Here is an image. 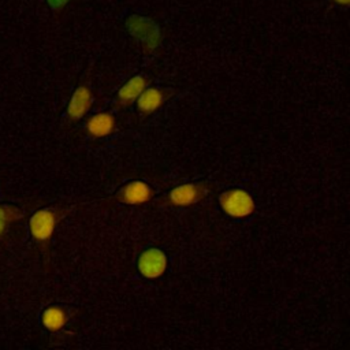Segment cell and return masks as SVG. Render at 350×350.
Here are the masks:
<instances>
[{"mask_svg":"<svg viewBox=\"0 0 350 350\" xmlns=\"http://www.w3.org/2000/svg\"><path fill=\"white\" fill-rule=\"evenodd\" d=\"M129 33L138 40L146 52H153L160 44L159 26L146 16L133 15L126 21Z\"/></svg>","mask_w":350,"mask_h":350,"instance_id":"obj_1","label":"cell"},{"mask_svg":"<svg viewBox=\"0 0 350 350\" xmlns=\"http://www.w3.org/2000/svg\"><path fill=\"white\" fill-rule=\"evenodd\" d=\"M219 201L223 211L231 217H246L256 209L252 194L243 189H230L221 193Z\"/></svg>","mask_w":350,"mask_h":350,"instance_id":"obj_2","label":"cell"},{"mask_svg":"<svg viewBox=\"0 0 350 350\" xmlns=\"http://www.w3.org/2000/svg\"><path fill=\"white\" fill-rule=\"evenodd\" d=\"M208 191L206 183H185L170 191L168 202L172 206H190L202 201Z\"/></svg>","mask_w":350,"mask_h":350,"instance_id":"obj_3","label":"cell"},{"mask_svg":"<svg viewBox=\"0 0 350 350\" xmlns=\"http://www.w3.org/2000/svg\"><path fill=\"white\" fill-rule=\"evenodd\" d=\"M60 217L62 216L52 209H42L36 212L29 223L33 238L38 242L49 241Z\"/></svg>","mask_w":350,"mask_h":350,"instance_id":"obj_4","label":"cell"},{"mask_svg":"<svg viewBox=\"0 0 350 350\" xmlns=\"http://www.w3.org/2000/svg\"><path fill=\"white\" fill-rule=\"evenodd\" d=\"M167 269V256L160 249L152 247L145 252L138 258V271L144 278L156 279L164 273Z\"/></svg>","mask_w":350,"mask_h":350,"instance_id":"obj_5","label":"cell"},{"mask_svg":"<svg viewBox=\"0 0 350 350\" xmlns=\"http://www.w3.org/2000/svg\"><path fill=\"white\" fill-rule=\"evenodd\" d=\"M153 189L141 180H133L123 186L115 196L118 202L126 205H141L146 204L153 198Z\"/></svg>","mask_w":350,"mask_h":350,"instance_id":"obj_6","label":"cell"},{"mask_svg":"<svg viewBox=\"0 0 350 350\" xmlns=\"http://www.w3.org/2000/svg\"><path fill=\"white\" fill-rule=\"evenodd\" d=\"M168 93L156 89V88H145L142 93L138 96L137 101V109L141 116H148L157 111L163 103L167 100Z\"/></svg>","mask_w":350,"mask_h":350,"instance_id":"obj_7","label":"cell"},{"mask_svg":"<svg viewBox=\"0 0 350 350\" xmlns=\"http://www.w3.org/2000/svg\"><path fill=\"white\" fill-rule=\"evenodd\" d=\"M116 129V120L111 113L100 112L90 116L86 122V133L93 138H103L112 134Z\"/></svg>","mask_w":350,"mask_h":350,"instance_id":"obj_8","label":"cell"},{"mask_svg":"<svg viewBox=\"0 0 350 350\" xmlns=\"http://www.w3.org/2000/svg\"><path fill=\"white\" fill-rule=\"evenodd\" d=\"M93 94L89 88L79 86L71 96V100L67 107V113L71 119H81L92 107Z\"/></svg>","mask_w":350,"mask_h":350,"instance_id":"obj_9","label":"cell"},{"mask_svg":"<svg viewBox=\"0 0 350 350\" xmlns=\"http://www.w3.org/2000/svg\"><path fill=\"white\" fill-rule=\"evenodd\" d=\"M148 78L144 75H135L129 79L118 92V103L120 105H130L133 104L142 90L148 86Z\"/></svg>","mask_w":350,"mask_h":350,"instance_id":"obj_10","label":"cell"},{"mask_svg":"<svg viewBox=\"0 0 350 350\" xmlns=\"http://www.w3.org/2000/svg\"><path fill=\"white\" fill-rule=\"evenodd\" d=\"M41 320L46 329L59 331L66 325V323L68 320V314H67L66 309H63L60 306H51L44 310Z\"/></svg>","mask_w":350,"mask_h":350,"instance_id":"obj_11","label":"cell"},{"mask_svg":"<svg viewBox=\"0 0 350 350\" xmlns=\"http://www.w3.org/2000/svg\"><path fill=\"white\" fill-rule=\"evenodd\" d=\"M22 216V212L12 206H0V237L4 234L8 224L14 220H18Z\"/></svg>","mask_w":350,"mask_h":350,"instance_id":"obj_12","label":"cell"},{"mask_svg":"<svg viewBox=\"0 0 350 350\" xmlns=\"http://www.w3.org/2000/svg\"><path fill=\"white\" fill-rule=\"evenodd\" d=\"M53 10H62L70 0H46Z\"/></svg>","mask_w":350,"mask_h":350,"instance_id":"obj_13","label":"cell"},{"mask_svg":"<svg viewBox=\"0 0 350 350\" xmlns=\"http://www.w3.org/2000/svg\"><path fill=\"white\" fill-rule=\"evenodd\" d=\"M334 1L338 3V4H340V5H347L350 0H334Z\"/></svg>","mask_w":350,"mask_h":350,"instance_id":"obj_14","label":"cell"}]
</instances>
